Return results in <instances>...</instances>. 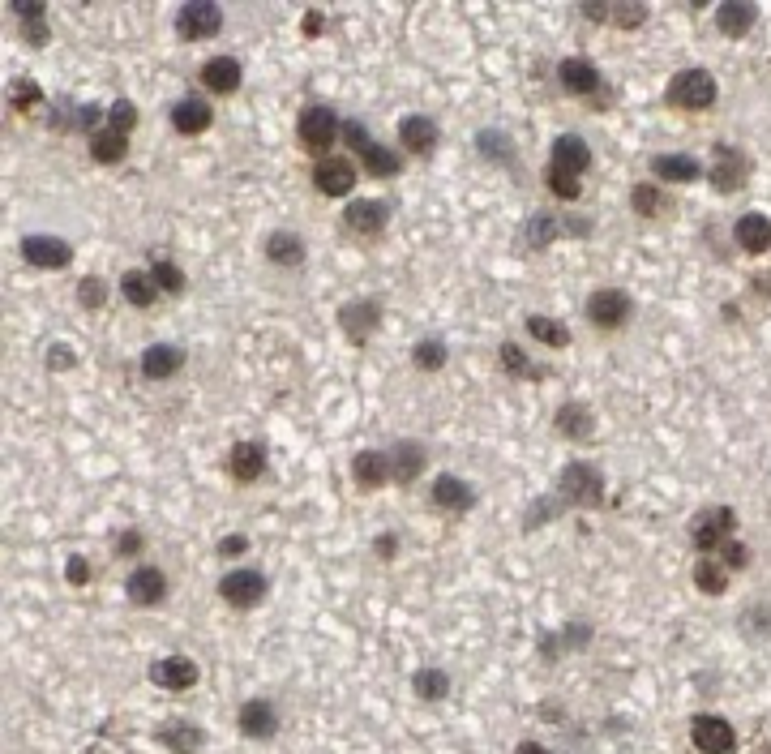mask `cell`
<instances>
[{
  "instance_id": "1",
  "label": "cell",
  "mask_w": 771,
  "mask_h": 754,
  "mask_svg": "<svg viewBox=\"0 0 771 754\" xmlns=\"http://www.w3.org/2000/svg\"><path fill=\"white\" fill-rule=\"evenodd\" d=\"M557 502L562 506H583V510H592L604 502V472L596 463H587V459H574L562 467V476H557Z\"/></svg>"
},
{
  "instance_id": "2",
  "label": "cell",
  "mask_w": 771,
  "mask_h": 754,
  "mask_svg": "<svg viewBox=\"0 0 771 754\" xmlns=\"http://www.w3.org/2000/svg\"><path fill=\"white\" fill-rule=\"evenodd\" d=\"M737 532V510L733 506H707L690 519V545L699 549V557L716 553L724 540H733Z\"/></svg>"
},
{
  "instance_id": "3",
  "label": "cell",
  "mask_w": 771,
  "mask_h": 754,
  "mask_svg": "<svg viewBox=\"0 0 771 754\" xmlns=\"http://www.w3.org/2000/svg\"><path fill=\"white\" fill-rule=\"evenodd\" d=\"M716 95H720V86L707 69H682L669 82V103H677V108H686V112L716 108Z\"/></svg>"
},
{
  "instance_id": "4",
  "label": "cell",
  "mask_w": 771,
  "mask_h": 754,
  "mask_svg": "<svg viewBox=\"0 0 771 754\" xmlns=\"http://www.w3.org/2000/svg\"><path fill=\"white\" fill-rule=\"evenodd\" d=\"M690 746L699 754H733L737 750V729L716 712H699L690 720Z\"/></svg>"
},
{
  "instance_id": "5",
  "label": "cell",
  "mask_w": 771,
  "mask_h": 754,
  "mask_svg": "<svg viewBox=\"0 0 771 754\" xmlns=\"http://www.w3.org/2000/svg\"><path fill=\"white\" fill-rule=\"evenodd\" d=\"M746 176H750V159H746L737 146L716 142V146H712V168H707V180H712V189H720V193H737V189L746 185Z\"/></svg>"
},
{
  "instance_id": "6",
  "label": "cell",
  "mask_w": 771,
  "mask_h": 754,
  "mask_svg": "<svg viewBox=\"0 0 771 754\" xmlns=\"http://www.w3.org/2000/svg\"><path fill=\"white\" fill-rule=\"evenodd\" d=\"M634 313V300L622 288H600L587 296V322L596 330H622Z\"/></svg>"
},
{
  "instance_id": "7",
  "label": "cell",
  "mask_w": 771,
  "mask_h": 754,
  "mask_svg": "<svg viewBox=\"0 0 771 754\" xmlns=\"http://www.w3.org/2000/svg\"><path fill=\"white\" fill-rule=\"evenodd\" d=\"M296 133H300V142H305L309 150H326L343 133V120L330 112L326 103H309V108L300 112V120H296Z\"/></svg>"
},
{
  "instance_id": "8",
  "label": "cell",
  "mask_w": 771,
  "mask_h": 754,
  "mask_svg": "<svg viewBox=\"0 0 771 754\" xmlns=\"http://www.w3.org/2000/svg\"><path fill=\"white\" fill-rule=\"evenodd\" d=\"M219 596L232 609H257L266 600V575L262 570H232L219 579Z\"/></svg>"
},
{
  "instance_id": "9",
  "label": "cell",
  "mask_w": 771,
  "mask_h": 754,
  "mask_svg": "<svg viewBox=\"0 0 771 754\" xmlns=\"http://www.w3.org/2000/svg\"><path fill=\"white\" fill-rule=\"evenodd\" d=\"M339 326H343V335L352 343H369L373 330L382 326V300H373V296L347 300V305L339 309Z\"/></svg>"
},
{
  "instance_id": "10",
  "label": "cell",
  "mask_w": 771,
  "mask_h": 754,
  "mask_svg": "<svg viewBox=\"0 0 771 754\" xmlns=\"http://www.w3.org/2000/svg\"><path fill=\"white\" fill-rule=\"evenodd\" d=\"M219 26H223V9L215 0H189V5L176 13L180 39H210V35H219Z\"/></svg>"
},
{
  "instance_id": "11",
  "label": "cell",
  "mask_w": 771,
  "mask_h": 754,
  "mask_svg": "<svg viewBox=\"0 0 771 754\" xmlns=\"http://www.w3.org/2000/svg\"><path fill=\"white\" fill-rule=\"evenodd\" d=\"M22 258H26L30 266H39V270H60V266L73 262V249H69V240H60V236L30 232V236L22 240Z\"/></svg>"
},
{
  "instance_id": "12",
  "label": "cell",
  "mask_w": 771,
  "mask_h": 754,
  "mask_svg": "<svg viewBox=\"0 0 771 754\" xmlns=\"http://www.w3.org/2000/svg\"><path fill=\"white\" fill-rule=\"evenodd\" d=\"M236 725L249 742H270V737L279 733V712H275V703L270 699H249V703H240Z\"/></svg>"
},
{
  "instance_id": "13",
  "label": "cell",
  "mask_w": 771,
  "mask_h": 754,
  "mask_svg": "<svg viewBox=\"0 0 771 754\" xmlns=\"http://www.w3.org/2000/svg\"><path fill=\"white\" fill-rule=\"evenodd\" d=\"M549 168L579 180L587 168H592V146H587L579 133H562V138L553 142V150H549Z\"/></svg>"
},
{
  "instance_id": "14",
  "label": "cell",
  "mask_w": 771,
  "mask_h": 754,
  "mask_svg": "<svg viewBox=\"0 0 771 754\" xmlns=\"http://www.w3.org/2000/svg\"><path fill=\"white\" fill-rule=\"evenodd\" d=\"M198 665H193L189 656H163L150 665V682L163 686V690H172V695H180V690H193L198 686Z\"/></svg>"
},
{
  "instance_id": "15",
  "label": "cell",
  "mask_w": 771,
  "mask_h": 754,
  "mask_svg": "<svg viewBox=\"0 0 771 754\" xmlns=\"http://www.w3.org/2000/svg\"><path fill=\"white\" fill-rule=\"evenodd\" d=\"M352 480H356V489H382L395 480V467H390V450H360V455L352 459Z\"/></svg>"
},
{
  "instance_id": "16",
  "label": "cell",
  "mask_w": 771,
  "mask_h": 754,
  "mask_svg": "<svg viewBox=\"0 0 771 754\" xmlns=\"http://www.w3.org/2000/svg\"><path fill=\"white\" fill-rule=\"evenodd\" d=\"M343 223L352 232H360V236H382L386 232V223H390V202H382V198H360V202H352L343 210Z\"/></svg>"
},
{
  "instance_id": "17",
  "label": "cell",
  "mask_w": 771,
  "mask_h": 754,
  "mask_svg": "<svg viewBox=\"0 0 771 754\" xmlns=\"http://www.w3.org/2000/svg\"><path fill=\"white\" fill-rule=\"evenodd\" d=\"M185 360H189V352L180 343H155V348L142 352L138 365H142V377H150V382H168V377L185 369Z\"/></svg>"
},
{
  "instance_id": "18",
  "label": "cell",
  "mask_w": 771,
  "mask_h": 754,
  "mask_svg": "<svg viewBox=\"0 0 771 754\" xmlns=\"http://www.w3.org/2000/svg\"><path fill=\"white\" fill-rule=\"evenodd\" d=\"M313 185H317V193H326V198H347V193L356 189L352 159H322L313 168Z\"/></svg>"
},
{
  "instance_id": "19",
  "label": "cell",
  "mask_w": 771,
  "mask_h": 754,
  "mask_svg": "<svg viewBox=\"0 0 771 754\" xmlns=\"http://www.w3.org/2000/svg\"><path fill=\"white\" fill-rule=\"evenodd\" d=\"M125 596L133 600V605H142V609L159 605V600L168 596V575H163L159 566H138V570H133V575L125 579Z\"/></svg>"
},
{
  "instance_id": "20",
  "label": "cell",
  "mask_w": 771,
  "mask_h": 754,
  "mask_svg": "<svg viewBox=\"0 0 771 754\" xmlns=\"http://www.w3.org/2000/svg\"><path fill=\"white\" fill-rule=\"evenodd\" d=\"M155 742H159L163 750H172V754H202L206 733H202L198 725H189L185 716H176V720H168V725L155 729Z\"/></svg>"
},
{
  "instance_id": "21",
  "label": "cell",
  "mask_w": 771,
  "mask_h": 754,
  "mask_svg": "<svg viewBox=\"0 0 771 754\" xmlns=\"http://www.w3.org/2000/svg\"><path fill=\"white\" fill-rule=\"evenodd\" d=\"M557 82H562V90H570V95H596L600 69L587 56H566L562 65H557Z\"/></svg>"
},
{
  "instance_id": "22",
  "label": "cell",
  "mask_w": 771,
  "mask_h": 754,
  "mask_svg": "<svg viewBox=\"0 0 771 754\" xmlns=\"http://www.w3.org/2000/svg\"><path fill=\"white\" fill-rule=\"evenodd\" d=\"M210 125H215V108H210L206 99L189 95V99L172 103V129H176V133H185V138H193V133H206Z\"/></svg>"
},
{
  "instance_id": "23",
  "label": "cell",
  "mask_w": 771,
  "mask_h": 754,
  "mask_svg": "<svg viewBox=\"0 0 771 754\" xmlns=\"http://www.w3.org/2000/svg\"><path fill=\"white\" fill-rule=\"evenodd\" d=\"M754 22H759V9H754L750 0H724L716 9V30L729 39H746L754 30Z\"/></svg>"
},
{
  "instance_id": "24",
  "label": "cell",
  "mask_w": 771,
  "mask_h": 754,
  "mask_svg": "<svg viewBox=\"0 0 771 754\" xmlns=\"http://www.w3.org/2000/svg\"><path fill=\"white\" fill-rule=\"evenodd\" d=\"M587 643H592V626H587V622H570V626H562V630H553V635L540 639V656L553 665L562 652H583Z\"/></svg>"
},
{
  "instance_id": "25",
  "label": "cell",
  "mask_w": 771,
  "mask_h": 754,
  "mask_svg": "<svg viewBox=\"0 0 771 754\" xmlns=\"http://www.w3.org/2000/svg\"><path fill=\"white\" fill-rule=\"evenodd\" d=\"M240 78H245V69H240L236 56H210L202 65V86L215 90V95H232V90H240Z\"/></svg>"
},
{
  "instance_id": "26",
  "label": "cell",
  "mask_w": 771,
  "mask_h": 754,
  "mask_svg": "<svg viewBox=\"0 0 771 754\" xmlns=\"http://www.w3.org/2000/svg\"><path fill=\"white\" fill-rule=\"evenodd\" d=\"M228 472L236 476V485H253V480L266 472V450H262V442H236L232 455H228Z\"/></svg>"
},
{
  "instance_id": "27",
  "label": "cell",
  "mask_w": 771,
  "mask_h": 754,
  "mask_svg": "<svg viewBox=\"0 0 771 754\" xmlns=\"http://www.w3.org/2000/svg\"><path fill=\"white\" fill-rule=\"evenodd\" d=\"M390 467H395L399 485H412V480L429 467V450L420 442H412V437H403V442H395V450H390Z\"/></svg>"
},
{
  "instance_id": "28",
  "label": "cell",
  "mask_w": 771,
  "mask_h": 754,
  "mask_svg": "<svg viewBox=\"0 0 771 754\" xmlns=\"http://www.w3.org/2000/svg\"><path fill=\"white\" fill-rule=\"evenodd\" d=\"M429 502H433L437 510H455V515H463V510H472L476 493L467 489L459 476H437L433 489H429Z\"/></svg>"
},
{
  "instance_id": "29",
  "label": "cell",
  "mask_w": 771,
  "mask_h": 754,
  "mask_svg": "<svg viewBox=\"0 0 771 754\" xmlns=\"http://www.w3.org/2000/svg\"><path fill=\"white\" fill-rule=\"evenodd\" d=\"M553 425L562 437H570V442H587V437L596 433V416L587 412V403H562L553 416Z\"/></svg>"
},
{
  "instance_id": "30",
  "label": "cell",
  "mask_w": 771,
  "mask_h": 754,
  "mask_svg": "<svg viewBox=\"0 0 771 754\" xmlns=\"http://www.w3.org/2000/svg\"><path fill=\"white\" fill-rule=\"evenodd\" d=\"M733 236L746 253H767L771 249V219L759 215V210H750V215H742L733 223Z\"/></svg>"
},
{
  "instance_id": "31",
  "label": "cell",
  "mask_w": 771,
  "mask_h": 754,
  "mask_svg": "<svg viewBox=\"0 0 771 754\" xmlns=\"http://www.w3.org/2000/svg\"><path fill=\"white\" fill-rule=\"evenodd\" d=\"M399 138L412 155H429V150L437 146V125L429 116H403L399 120Z\"/></svg>"
},
{
  "instance_id": "32",
  "label": "cell",
  "mask_w": 771,
  "mask_h": 754,
  "mask_svg": "<svg viewBox=\"0 0 771 754\" xmlns=\"http://www.w3.org/2000/svg\"><path fill=\"white\" fill-rule=\"evenodd\" d=\"M652 172H656V180H669V185H690V180L703 172V163L694 155H656Z\"/></svg>"
},
{
  "instance_id": "33",
  "label": "cell",
  "mask_w": 771,
  "mask_h": 754,
  "mask_svg": "<svg viewBox=\"0 0 771 754\" xmlns=\"http://www.w3.org/2000/svg\"><path fill=\"white\" fill-rule=\"evenodd\" d=\"M266 258L275 266H300L305 262V240L296 232H270L266 236Z\"/></svg>"
},
{
  "instance_id": "34",
  "label": "cell",
  "mask_w": 771,
  "mask_h": 754,
  "mask_svg": "<svg viewBox=\"0 0 771 754\" xmlns=\"http://www.w3.org/2000/svg\"><path fill=\"white\" fill-rule=\"evenodd\" d=\"M155 279H150V270H125V275H120V296L129 300L133 309H150L155 305Z\"/></svg>"
},
{
  "instance_id": "35",
  "label": "cell",
  "mask_w": 771,
  "mask_h": 754,
  "mask_svg": "<svg viewBox=\"0 0 771 754\" xmlns=\"http://www.w3.org/2000/svg\"><path fill=\"white\" fill-rule=\"evenodd\" d=\"M129 155V138L125 133H116V129H99V133H90V159L95 163H120Z\"/></svg>"
},
{
  "instance_id": "36",
  "label": "cell",
  "mask_w": 771,
  "mask_h": 754,
  "mask_svg": "<svg viewBox=\"0 0 771 754\" xmlns=\"http://www.w3.org/2000/svg\"><path fill=\"white\" fill-rule=\"evenodd\" d=\"M43 13H48V5H43V0H13V18L26 22V39L35 43V48H43V43H48V26H43Z\"/></svg>"
},
{
  "instance_id": "37",
  "label": "cell",
  "mask_w": 771,
  "mask_h": 754,
  "mask_svg": "<svg viewBox=\"0 0 771 754\" xmlns=\"http://www.w3.org/2000/svg\"><path fill=\"white\" fill-rule=\"evenodd\" d=\"M360 163H365V172L377 176V180H386V176H399V172H403L399 155H395L390 146H382V142H369L365 150H360Z\"/></svg>"
},
{
  "instance_id": "38",
  "label": "cell",
  "mask_w": 771,
  "mask_h": 754,
  "mask_svg": "<svg viewBox=\"0 0 771 754\" xmlns=\"http://www.w3.org/2000/svg\"><path fill=\"white\" fill-rule=\"evenodd\" d=\"M630 206H634V215H643V219H660V215H669V210H673V202L664 198L660 185H634L630 189Z\"/></svg>"
},
{
  "instance_id": "39",
  "label": "cell",
  "mask_w": 771,
  "mask_h": 754,
  "mask_svg": "<svg viewBox=\"0 0 771 754\" xmlns=\"http://www.w3.org/2000/svg\"><path fill=\"white\" fill-rule=\"evenodd\" d=\"M694 587H699L703 596H724L729 592V570L720 562H712V557H699V562H694Z\"/></svg>"
},
{
  "instance_id": "40",
  "label": "cell",
  "mask_w": 771,
  "mask_h": 754,
  "mask_svg": "<svg viewBox=\"0 0 771 754\" xmlns=\"http://www.w3.org/2000/svg\"><path fill=\"white\" fill-rule=\"evenodd\" d=\"M527 335H532L536 343H544V348H566L570 343V326L566 322H557V318H527Z\"/></svg>"
},
{
  "instance_id": "41",
  "label": "cell",
  "mask_w": 771,
  "mask_h": 754,
  "mask_svg": "<svg viewBox=\"0 0 771 754\" xmlns=\"http://www.w3.org/2000/svg\"><path fill=\"white\" fill-rule=\"evenodd\" d=\"M412 690H416V699L437 703V699H446V695H450V677H446L442 669H416Z\"/></svg>"
},
{
  "instance_id": "42",
  "label": "cell",
  "mask_w": 771,
  "mask_h": 754,
  "mask_svg": "<svg viewBox=\"0 0 771 754\" xmlns=\"http://www.w3.org/2000/svg\"><path fill=\"white\" fill-rule=\"evenodd\" d=\"M562 236V219H553V215H532L523 223V240L532 249H544V245H553V240Z\"/></svg>"
},
{
  "instance_id": "43",
  "label": "cell",
  "mask_w": 771,
  "mask_h": 754,
  "mask_svg": "<svg viewBox=\"0 0 771 754\" xmlns=\"http://www.w3.org/2000/svg\"><path fill=\"white\" fill-rule=\"evenodd\" d=\"M476 150H480L485 159H502L506 168H514V163H519V159H514L510 138H506V133H497V129H480V133H476Z\"/></svg>"
},
{
  "instance_id": "44",
  "label": "cell",
  "mask_w": 771,
  "mask_h": 754,
  "mask_svg": "<svg viewBox=\"0 0 771 754\" xmlns=\"http://www.w3.org/2000/svg\"><path fill=\"white\" fill-rule=\"evenodd\" d=\"M497 360H502V369L510 373V377H523V382H532V377L540 373L536 365H532V356H527L523 348H519V343H502V352H497Z\"/></svg>"
},
{
  "instance_id": "45",
  "label": "cell",
  "mask_w": 771,
  "mask_h": 754,
  "mask_svg": "<svg viewBox=\"0 0 771 754\" xmlns=\"http://www.w3.org/2000/svg\"><path fill=\"white\" fill-rule=\"evenodd\" d=\"M150 279H155V288H159V292H168V296H180V292H185V270H180L176 262H168V258H155V262H150Z\"/></svg>"
},
{
  "instance_id": "46",
  "label": "cell",
  "mask_w": 771,
  "mask_h": 754,
  "mask_svg": "<svg viewBox=\"0 0 771 754\" xmlns=\"http://www.w3.org/2000/svg\"><path fill=\"white\" fill-rule=\"evenodd\" d=\"M446 343L442 339H420L416 343V352H412V360H416V369H425V373H437L446 365Z\"/></svg>"
},
{
  "instance_id": "47",
  "label": "cell",
  "mask_w": 771,
  "mask_h": 754,
  "mask_svg": "<svg viewBox=\"0 0 771 754\" xmlns=\"http://www.w3.org/2000/svg\"><path fill=\"white\" fill-rule=\"evenodd\" d=\"M609 22L617 30H634L647 22V5H634V0H622V5H609Z\"/></svg>"
},
{
  "instance_id": "48",
  "label": "cell",
  "mask_w": 771,
  "mask_h": 754,
  "mask_svg": "<svg viewBox=\"0 0 771 754\" xmlns=\"http://www.w3.org/2000/svg\"><path fill=\"white\" fill-rule=\"evenodd\" d=\"M549 193L557 202H579V193H583V185L574 176H566V172H553L549 168Z\"/></svg>"
},
{
  "instance_id": "49",
  "label": "cell",
  "mask_w": 771,
  "mask_h": 754,
  "mask_svg": "<svg viewBox=\"0 0 771 754\" xmlns=\"http://www.w3.org/2000/svg\"><path fill=\"white\" fill-rule=\"evenodd\" d=\"M108 120H112V129H116V133H125V138H129L133 125H138V108H133L129 99H116L112 108H108Z\"/></svg>"
},
{
  "instance_id": "50",
  "label": "cell",
  "mask_w": 771,
  "mask_h": 754,
  "mask_svg": "<svg viewBox=\"0 0 771 754\" xmlns=\"http://www.w3.org/2000/svg\"><path fill=\"white\" fill-rule=\"evenodd\" d=\"M9 103L18 112H30L35 103H43V90L35 86V82H13V90H9Z\"/></svg>"
},
{
  "instance_id": "51",
  "label": "cell",
  "mask_w": 771,
  "mask_h": 754,
  "mask_svg": "<svg viewBox=\"0 0 771 754\" xmlns=\"http://www.w3.org/2000/svg\"><path fill=\"white\" fill-rule=\"evenodd\" d=\"M78 300L86 309H103V300H108V288H103V279H82L78 283Z\"/></svg>"
},
{
  "instance_id": "52",
  "label": "cell",
  "mask_w": 771,
  "mask_h": 754,
  "mask_svg": "<svg viewBox=\"0 0 771 754\" xmlns=\"http://www.w3.org/2000/svg\"><path fill=\"white\" fill-rule=\"evenodd\" d=\"M724 570H746L750 566V553H746V545L742 540H724Z\"/></svg>"
},
{
  "instance_id": "53",
  "label": "cell",
  "mask_w": 771,
  "mask_h": 754,
  "mask_svg": "<svg viewBox=\"0 0 771 754\" xmlns=\"http://www.w3.org/2000/svg\"><path fill=\"white\" fill-rule=\"evenodd\" d=\"M343 142L352 146V150H365L373 138H369V129L360 125V120H343Z\"/></svg>"
},
{
  "instance_id": "54",
  "label": "cell",
  "mask_w": 771,
  "mask_h": 754,
  "mask_svg": "<svg viewBox=\"0 0 771 754\" xmlns=\"http://www.w3.org/2000/svg\"><path fill=\"white\" fill-rule=\"evenodd\" d=\"M65 579H69L73 587H86V583H90V562H86V557H78V553L69 557V562H65Z\"/></svg>"
},
{
  "instance_id": "55",
  "label": "cell",
  "mask_w": 771,
  "mask_h": 754,
  "mask_svg": "<svg viewBox=\"0 0 771 754\" xmlns=\"http://www.w3.org/2000/svg\"><path fill=\"white\" fill-rule=\"evenodd\" d=\"M116 557H133V553H142V532H120L116 536V545H112Z\"/></svg>"
},
{
  "instance_id": "56",
  "label": "cell",
  "mask_w": 771,
  "mask_h": 754,
  "mask_svg": "<svg viewBox=\"0 0 771 754\" xmlns=\"http://www.w3.org/2000/svg\"><path fill=\"white\" fill-rule=\"evenodd\" d=\"M245 549H249V540L240 536V532H232V536H223V540H219V553H223V557H240Z\"/></svg>"
},
{
  "instance_id": "57",
  "label": "cell",
  "mask_w": 771,
  "mask_h": 754,
  "mask_svg": "<svg viewBox=\"0 0 771 754\" xmlns=\"http://www.w3.org/2000/svg\"><path fill=\"white\" fill-rule=\"evenodd\" d=\"M373 549H377V557H382V562H390V557L399 553V536H390V532H382L373 540Z\"/></svg>"
},
{
  "instance_id": "58",
  "label": "cell",
  "mask_w": 771,
  "mask_h": 754,
  "mask_svg": "<svg viewBox=\"0 0 771 754\" xmlns=\"http://www.w3.org/2000/svg\"><path fill=\"white\" fill-rule=\"evenodd\" d=\"M73 365V352L69 348H52L48 352V369H69Z\"/></svg>"
},
{
  "instance_id": "59",
  "label": "cell",
  "mask_w": 771,
  "mask_h": 754,
  "mask_svg": "<svg viewBox=\"0 0 771 754\" xmlns=\"http://www.w3.org/2000/svg\"><path fill=\"white\" fill-rule=\"evenodd\" d=\"M583 18H592V22H609V5H604V0H600V5H596V0H587V5H583Z\"/></svg>"
},
{
  "instance_id": "60",
  "label": "cell",
  "mask_w": 771,
  "mask_h": 754,
  "mask_svg": "<svg viewBox=\"0 0 771 754\" xmlns=\"http://www.w3.org/2000/svg\"><path fill=\"white\" fill-rule=\"evenodd\" d=\"M317 30H322V13H317V9H313V13H305V35L313 39V35H317Z\"/></svg>"
},
{
  "instance_id": "61",
  "label": "cell",
  "mask_w": 771,
  "mask_h": 754,
  "mask_svg": "<svg viewBox=\"0 0 771 754\" xmlns=\"http://www.w3.org/2000/svg\"><path fill=\"white\" fill-rule=\"evenodd\" d=\"M514 754H549V750H544L540 742H519V746H514Z\"/></svg>"
},
{
  "instance_id": "62",
  "label": "cell",
  "mask_w": 771,
  "mask_h": 754,
  "mask_svg": "<svg viewBox=\"0 0 771 754\" xmlns=\"http://www.w3.org/2000/svg\"><path fill=\"white\" fill-rule=\"evenodd\" d=\"M763 754H771V746H763Z\"/></svg>"
}]
</instances>
